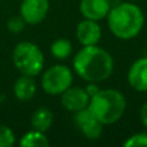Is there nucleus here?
Returning a JSON list of instances; mask_svg holds the SVG:
<instances>
[{"label": "nucleus", "instance_id": "nucleus-8", "mask_svg": "<svg viewBox=\"0 0 147 147\" xmlns=\"http://www.w3.org/2000/svg\"><path fill=\"white\" fill-rule=\"evenodd\" d=\"M90 96L86 89L80 86H70L61 94V105L70 112H78L88 107Z\"/></svg>", "mask_w": 147, "mask_h": 147}, {"label": "nucleus", "instance_id": "nucleus-15", "mask_svg": "<svg viewBox=\"0 0 147 147\" xmlns=\"http://www.w3.org/2000/svg\"><path fill=\"white\" fill-rule=\"evenodd\" d=\"M51 53L57 59H66L72 54V44L67 39H57L51 45Z\"/></svg>", "mask_w": 147, "mask_h": 147}, {"label": "nucleus", "instance_id": "nucleus-17", "mask_svg": "<svg viewBox=\"0 0 147 147\" xmlns=\"http://www.w3.org/2000/svg\"><path fill=\"white\" fill-rule=\"evenodd\" d=\"M125 147H147V133L146 132H141V133H136V134L130 136L127 141L124 142Z\"/></svg>", "mask_w": 147, "mask_h": 147}, {"label": "nucleus", "instance_id": "nucleus-3", "mask_svg": "<svg viewBox=\"0 0 147 147\" xmlns=\"http://www.w3.org/2000/svg\"><path fill=\"white\" fill-rule=\"evenodd\" d=\"M127 109V99L116 89H99L90 96L88 110L103 125L119 121Z\"/></svg>", "mask_w": 147, "mask_h": 147}, {"label": "nucleus", "instance_id": "nucleus-5", "mask_svg": "<svg viewBox=\"0 0 147 147\" xmlns=\"http://www.w3.org/2000/svg\"><path fill=\"white\" fill-rule=\"evenodd\" d=\"M72 71L65 65H54L41 75V88L47 94L61 96L72 85Z\"/></svg>", "mask_w": 147, "mask_h": 147}, {"label": "nucleus", "instance_id": "nucleus-2", "mask_svg": "<svg viewBox=\"0 0 147 147\" xmlns=\"http://www.w3.org/2000/svg\"><path fill=\"white\" fill-rule=\"evenodd\" d=\"M107 25L115 38L130 40L140 35L145 25V14L134 3L120 1L112 5L107 14Z\"/></svg>", "mask_w": 147, "mask_h": 147}, {"label": "nucleus", "instance_id": "nucleus-4", "mask_svg": "<svg viewBox=\"0 0 147 147\" xmlns=\"http://www.w3.org/2000/svg\"><path fill=\"white\" fill-rule=\"evenodd\" d=\"M12 59L16 69L22 75L38 76L44 69V54L36 44L21 41L13 49Z\"/></svg>", "mask_w": 147, "mask_h": 147}, {"label": "nucleus", "instance_id": "nucleus-1", "mask_svg": "<svg viewBox=\"0 0 147 147\" xmlns=\"http://www.w3.org/2000/svg\"><path fill=\"white\" fill-rule=\"evenodd\" d=\"M74 71L88 83H101L111 76L114 71L112 56L98 45L83 47L72 61Z\"/></svg>", "mask_w": 147, "mask_h": 147}, {"label": "nucleus", "instance_id": "nucleus-20", "mask_svg": "<svg viewBox=\"0 0 147 147\" xmlns=\"http://www.w3.org/2000/svg\"><path fill=\"white\" fill-rule=\"evenodd\" d=\"M129 1H136V0H129Z\"/></svg>", "mask_w": 147, "mask_h": 147}, {"label": "nucleus", "instance_id": "nucleus-13", "mask_svg": "<svg viewBox=\"0 0 147 147\" xmlns=\"http://www.w3.org/2000/svg\"><path fill=\"white\" fill-rule=\"evenodd\" d=\"M30 124L32 129L45 133L47 130L51 129L52 124H53V112L47 107H39L31 115Z\"/></svg>", "mask_w": 147, "mask_h": 147}, {"label": "nucleus", "instance_id": "nucleus-9", "mask_svg": "<svg viewBox=\"0 0 147 147\" xmlns=\"http://www.w3.org/2000/svg\"><path fill=\"white\" fill-rule=\"evenodd\" d=\"M102 30L97 21L84 18L76 26V39L83 47L97 45L101 40Z\"/></svg>", "mask_w": 147, "mask_h": 147}, {"label": "nucleus", "instance_id": "nucleus-19", "mask_svg": "<svg viewBox=\"0 0 147 147\" xmlns=\"http://www.w3.org/2000/svg\"><path fill=\"white\" fill-rule=\"evenodd\" d=\"M140 119H141V123H142L143 128L147 129V102L143 103L140 109Z\"/></svg>", "mask_w": 147, "mask_h": 147}, {"label": "nucleus", "instance_id": "nucleus-10", "mask_svg": "<svg viewBox=\"0 0 147 147\" xmlns=\"http://www.w3.org/2000/svg\"><path fill=\"white\" fill-rule=\"evenodd\" d=\"M127 80L134 90L147 92V57H141L130 65Z\"/></svg>", "mask_w": 147, "mask_h": 147}, {"label": "nucleus", "instance_id": "nucleus-18", "mask_svg": "<svg viewBox=\"0 0 147 147\" xmlns=\"http://www.w3.org/2000/svg\"><path fill=\"white\" fill-rule=\"evenodd\" d=\"M25 26H26V22L21 16H18V17H12L10 20H8V22H7L8 30L13 34L21 32V31L25 28Z\"/></svg>", "mask_w": 147, "mask_h": 147}, {"label": "nucleus", "instance_id": "nucleus-11", "mask_svg": "<svg viewBox=\"0 0 147 147\" xmlns=\"http://www.w3.org/2000/svg\"><path fill=\"white\" fill-rule=\"evenodd\" d=\"M79 9L84 18L98 22L107 17L111 4L109 0H81Z\"/></svg>", "mask_w": 147, "mask_h": 147}, {"label": "nucleus", "instance_id": "nucleus-12", "mask_svg": "<svg viewBox=\"0 0 147 147\" xmlns=\"http://www.w3.org/2000/svg\"><path fill=\"white\" fill-rule=\"evenodd\" d=\"M13 92L17 99L20 101H30L34 98L36 93V83L34 80V76L22 75L16 80Z\"/></svg>", "mask_w": 147, "mask_h": 147}, {"label": "nucleus", "instance_id": "nucleus-6", "mask_svg": "<svg viewBox=\"0 0 147 147\" xmlns=\"http://www.w3.org/2000/svg\"><path fill=\"white\" fill-rule=\"evenodd\" d=\"M49 12V0H22L20 16L26 25H39L45 20Z\"/></svg>", "mask_w": 147, "mask_h": 147}, {"label": "nucleus", "instance_id": "nucleus-7", "mask_svg": "<svg viewBox=\"0 0 147 147\" xmlns=\"http://www.w3.org/2000/svg\"><path fill=\"white\" fill-rule=\"evenodd\" d=\"M75 123L86 140L96 141L102 136L103 124L101 121H98L92 115V112L88 110V107L75 112Z\"/></svg>", "mask_w": 147, "mask_h": 147}, {"label": "nucleus", "instance_id": "nucleus-16", "mask_svg": "<svg viewBox=\"0 0 147 147\" xmlns=\"http://www.w3.org/2000/svg\"><path fill=\"white\" fill-rule=\"evenodd\" d=\"M16 143V136L9 127L0 124V147H12Z\"/></svg>", "mask_w": 147, "mask_h": 147}, {"label": "nucleus", "instance_id": "nucleus-14", "mask_svg": "<svg viewBox=\"0 0 147 147\" xmlns=\"http://www.w3.org/2000/svg\"><path fill=\"white\" fill-rule=\"evenodd\" d=\"M20 146L22 147H47L49 146V140L44 132L32 129L25 133L20 141Z\"/></svg>", "mask_w": 147, "mask_h": 147}]
</instances>
